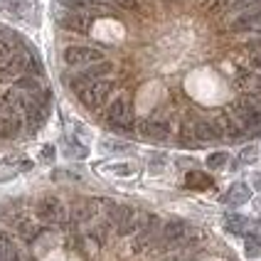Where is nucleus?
<instances>
[{"mask_svg":"<svg viewBox=\"0 0 261 261\" xmlns=\"http://www.w3.org/2000/svg\"><path fill=\"white\" fill-rule=\"evenodd\" d=\"M232 118L242 126L244 133L261 130V99L259 96H244L232 103Z\"/></svg>","mask_w":261,"mask_h":261,"instance_id":"1","label":"nucleus"},{"mask_svg":"<svg viewBox=\"0 0 261 261\" xmlns=\"http://www.w3.org/2000/svg\"><path fill=\"white\" fill-rule=\"evenodd\" d=\"M111 222H114V227H116V232L121 237H126V234H133L141 229V224H143L145 215H141L138 210H133V207H126V204H111Z\"/></svg>","mask_w":261,"mask_h":261,"instance_id":"2","label":"nucleus"},{"mask_svg":"<svg viewBox=\"0 0 261 261\" xmlns=\"http://www.w3.org/2000/svg\"><path fill=\"white\" fill-rule=\"evenodd\" d=\"M111 91H114V82L111 79H101V82H91L87 87H82L76 94H79V99H82V103L87 109H101L106 99L111 96Z\"/></svg>","mask_w":261,"mask_h":261,"instance_id":"3","label":"nucleus"},{"mask_svg":"<svg viewBox=\"0 0 261 261\" xmlns=\"http://www.w3.org/2000/svg\"><path fill=\"white\" fill-rule=\"evenodd\" d=\"M219 138L215 126L210 121H188L182 126V143L185 145H200V143H207V141H215Z\"/></svg>","mask_w":261,"mask_h":261,"instance_id":"4","label":"nucleus"},{"mask_svg":"<svg viewBox=\"0 0 261 261\" xmlns=\"http://www.w3.org/2000/svg\"><path fill=\"white\" fill-rule=\"evenodd\" d=\"M103 59V52L96 47H67L64 49V64L67 67H94Z\"/></svg>","mask_w":261,"mask_h":261,"instance_id":"5","label":"nucleus"},{"mask_svg":"<svg viewBox=\"0 0 261 261\" xmlns=\"http://www.w3.org/2000/svg\"><path fill=\"white\" fill-rule=\"evenodd\" d=\"M188 234H190V227L185 222H180V219H173V222H168L165 227H163V232H160V247L165 249H173V247H182L185 242H188Z\"/></svg>","mask_w":261,"mask_h":261,"instance_id":"6","label":"nucleus"},{"mask_svg":"<svg viewBox=\"0 0 261 261\" xmlns=\"http://www.w3.org/2000/svg\"><path fill=\"white\" fill-rule=\"evenodd\" d=\"M106 121L118 130H128L133 126V109L126 99H116L106 111Z\"/></svg>","mask_w":261,"mask_h":261,"instance_id":"7","label":"nucleus"},{"mask_svg":"<svg viewBox=\"0 0 261 261\" xmlns=\"http://www.w3.org/2000/svg\"><path fill=\"white\" fill-rule=\"evenodd\" d=\"M163 232V227H160V219L155 215H145L143 224H141V229L136 234V239H133V251H143V249L150 247V242L160 237Z\"/></svg>","mask_w":261,"mask_h":261,"instance_id":"8","label":"nucleus"},{"mask_svg":"<svg viewBox=\"0 0 261 261\" xmlns=\"http://www.w3.org/2000/svg\"><path fill=\"white\" fill-rule=\"evenodd\" d=\"M37 217L42 219L44 224H62L67 219V210L57 197H44L37 204Z\"/></svg>","mask_w":261,"mask_h":261,"instance_id":"9","label":"nucleus"},{"mask_svg":"<svg viewBox=\"0 0 261 261\" xmlns=\"http://www.w3.org/2000/svg\"><path fill=\"white\" fill-rule=\"evenodd\" d=\"M59 25L64 30H72V32H87L91 28V17L87 13H76V10H64L57 13Z\"/></svg>","mask_w":261,"mask_h":261,"instance_id":"10","label":"nucleus"},{"mask_svg":"<svg viewBox=\"0 0 261 261\" xmlns=\"http://www.w3.org/2000/svg\"><path fill=\"white\" fill-rule=\"evenodd\" d=\"M25 72H30V57L28 55H15L3 69H0V82H10V79H20Z\"/></svg>","mask_w":261,"mask_h":261,"instance_id":"11","label":"nucleus"},{"mask_svg":"<svg viewBox=\"0 0 261 261\" xmlns=\"http://www.w3.org/2000/svg\"><path fill=\"white\" fill-rule=\"evenodd\" d=\"M138 133L143 138H150V141H165L170 136V128L163 121H141L138 123Z\"/></svg>","mask_w":261,"mask_h":261,"instance_id":"12","label":"nucleus"},{"mask_svg":"<svg viewBox=\"0 0 261 261\" xmlns=\"http://www.w3.org/2000/svg\"><path fill=\"white\" fill-rule=\"evenodd\" d=\"M251 200V190H249L247 182H234L232 188L227 190V195H224V202L237 207V204H244Z\"/></svg>","mask_w":261,"mask_h":261,"instance_id":"13","label":"nucleus"},{"mask_svg":"<svg viewBox=\"0 0 261 261\" xmlns=\"http://www.w3.org/2000/svg\"><path fill=\"white\" fill-rule=\"evenodd\" d=\"M96 215V202L94 200H79L72 207V219L74 222H89Z\"/></svg>","mask_w":261,"mask_h":261,"instance_id":"14","label":"nucleus"},{"mask_svg":"<svg viewBox=\"0 0 261 261\" xmlns=\"http://www.w3.org/2000/svg\"><path fill=\"white\" fill-rule=\"evenodd\" d=\"M224 227L232 234H249V229L254 227L249 217H242V215H227L224 217Z\"/></svg>","mask_w":261,"mask_h":261,"instance_id":"15","label":"nucleus"},{"mask_svg":"<svg viewBox=\"0 0 261 261\" xmlns=\"http://www.w3.org/2000/svg\"><path fill=\"white\" fill-rule=\"evenodd\" d=\"M20 126H22V121L17 114H10V116H5V121L0 123V136L3 138H15L17 133H20Z\"/></svg>","mask_w":261,"mask_h":261,"instance_id":"16","label":"nucleus"},{"mask_svg":"<svg viewBox=\"0 0 261 261\" xmlns=\"http://www.w3.org/2000/svg\"><path fill=\"white\" fill-rule=\"evenodd\" d=\"M185 185L192 190H207L212 188V180H210V175L200 173V170H190L188 177H185Z\"/></svg>","mask_w":261,"mask_h":261,"instance_id":"17","label":"nucleus"},{"mask_svg":"<svg viewBox=\"0 0 261 261\" xmlns=\"http://www.w3.org/2000/svg\"><path fill=\"white\" fill-rule=\"evenodd\" d=\"M234 30H244V32H261V13H254V15H247L244 20H237L232 25Z\"/></svg>","mask_w":261,"mask_h":261,"instance_id":"18","label":"nucleus"},{"mask_svg":"<svg viewBox=\"0 0 261 261\" xmlns=\"http://www.w3.org/2000/svg\"><path fill=\"white\" fill-rule=\"evenodd\" d=\"M244 251L249 259H259L261 256V234H247L244 239Z\"/></svg>","mask_w":261,"mask_h":261,"instance_id":"19","label":"nucleus"},{"mask_svg":"<svg viewBox=\"0 0 261 261\" xmlns=\"http://www.w3.org/2000/svg\"><path fill=\"white\" fill-rule=\"evenodd\" d=\"M64 5L69 10H76V13H87V10H96L99 8L96 0H64Z\"/></svg>","mask_w":261,"mask_h":261,"instance_id":"20","label":"nucleus"},{"mask_svg":"<svg viewBox=\"0 0 261 261\" xmlns=\"http://www.w3.org/2000/svg\"><path fill=\"white\" fill-rule=\"evenodd\" d=\"M261 0H217L215 3V10H227V8H249V5H256Z\"/></svg>","mask_w":261,"mask_h":261,"instance_id":"21","label":"nucleus"},{"mask_svg":"<svg viewBox=\"0 0 261 261\" xmlns=\"http://www.w3.org/2000/svg\"><path fill=\"white\" fill-rule=\"evenodd\" d=\"M229 163V155L227 153H212L210 158H207V165L212 168V170H219V168H224Z\"/></svg>","mask_w":261,"mask_h":261,"instance_id":"22","label":"nucleus"},{"mask_svg":"<svg viewBox=\"0 0 261 261\" xmlns=\"http://www.w3.org/2000/svg\"><path fill=\"white\" fill-rule=\"evenodd\" d=\"M256 155H259V150H256L254 145H249V148H244V150L239 153V163H254Z\"/></svg>","mask_w":261,"mask_h":261,"instance_id":"23","label":"nucleus"},{"mask_svg":"<svg viewBox=\"0 0 261 261\" xmlns=\"http://www.w3.org/2000/svg\"><path fill=\"white\" fill-rule=\"evenodd\" d=\"M67 155L69 158H84L87 155V148L84 145H76V143H67Z\"/></svg>","mask_w":261,"mask_h":261,"instance_id":"24","label":"nucleus"},{"mask_svg":"<svg viewBox=\"0 0 261 261\" xmlns=\"http://www.w3.org/2000/svg\"><path fill=\"white\" fill-rule=\"evenodd\" d=\"M20 234H22L25 239H32V237L37 234V227H35L32 222H28V219H25V222H20Z\"/></svg>","mask_w":261,"mask_h":261,"instance_id":"25","label":"nucleus"},{"mask_svg":"<svg viewBox=\"0 0 261 261\" xmlns=\"http://www.w3.org/2000/svg\"><path fill=\"white\" fill-rule=\"evenodd\" d=\"M103 148L106 150H111V153H121V150H128V145L126 143H118V141H103Z\"/></svg>","mask_w":261,"mask_h":261,"instance_id":"26","label":"nucleus"},{"mask_svg":"<svg viewBox=\"0 0 261 261\" xmlns=\"http://www.w3.org/2000/svg\"><path fill=\"white\" fill-rule=\"evenodd\" d=\"M111 3H116L118 8H126V10H141V3L138 0H111Z\"/></svg>","mask_w":261,"mask_h":261,"instance_id":"27","label":"nucleus"},{"mask_svg":"<svg viewBox=\"0 0 261 261\" xmlns=\"http://www.w3.org/2000/svg\"><path fill=\"white\" fill-rule=\"evenodd\" d=\"M10 52H13V44H10V40L0 37V57H5V55H10Z\"/></svg>","mask_w":261,"mask_h":261,"instance_id":"28","label":"nucleus"},{"mask_svg":"<svg viewBox=\"0 0 261 261\" xmlns=\"http://www.w3.org/2000/svg\"><path fill=\"white\" fill-rule=\"evenodd\" d=\"M254 49H259V52H254V55H251V64L261 72V44H254Z\"/></svg>","mask_w":261,"mask_h":261,"instance_id":"29","label":"nucleus"},{"mask_svg":"<svg viewBox=\"0 0 261 261\" xmlns=\"http://www.w3.org/2000/svg\"><path fill=\"white\" fill-rule=\"evenodd\" d=\"M114 173H118V175H130L133 173V168L130 165H116V168H111Z\"/></svg>","mask_w":261,"mask_h":261,"instance_id":"30","label":"nucleus"},{"mask_svg":"<svg viewBox=\"0 0 261 261\" xmlns=\"http://www.w3.org/2000/svg\"><path fill=\"white\" fill-rule=\"evenodd\" d=\"M42 158L44 160H52V158H55V148H52V145H44V148H42Z\"/></svg>","mask_w":261,"mask_h":261,"instance_id":"31","label":"nucleus"},{"mask_svg":"<svg viewBox=\"0 0 261 261\" xmlns=\"http://www.w3.org/2000/svg\"><path fill=\"white\" fill-rule=\"evenodd\" d=\"M254 188H256V190H261V173H256V175H254Z\"/></svg>","mask_w":261,"mask_h":261,"instance_id":"32","label":"nucleus"},{"mask_svg":"<svg viewBox=\"0 0 261 261\" xmlns=\"http://www.w3.org/2000/svg\"><path fill=\"white\" fill-rule=\"evenodd\" d=\"M0 261H5V259H3V256H0Z\"/></svg>","mask_w":261,"mask_h":261,"instance_id":"33","label":"nucleus"},{"mask_svg":"<svg viewBox=\"0 0 261 261\" xmlns=\"http://www.w3.org/2000/svg\"><path fill=\"white\" fill-rule=\"evenodd\" d=\"M0 3H3V0H0Z\"/></svg>","mask_w":261,"mask_h":261,"instance_id":"34","label":"nucleus"}]
</instances>
